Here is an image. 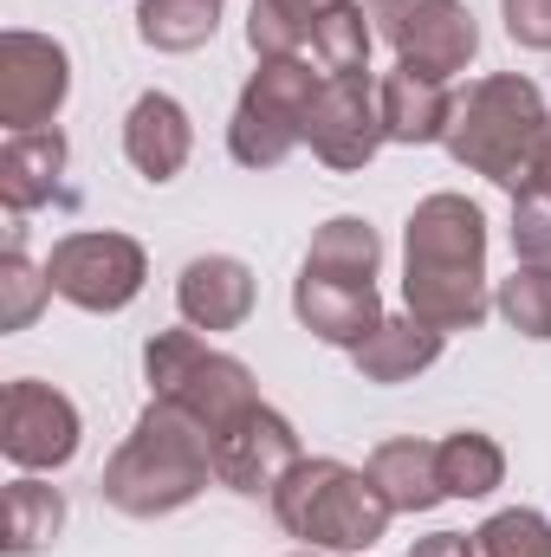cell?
Here are the masks:
<instances>
[{
    "instance_id": "1",
    "label": "cell",
    "mask_w": 551,
    "mask_h": 557,
    "mask_svg": "<svg viewBox=\"0 0 551 557\" xmlns=\"http://www.w3.org/2000/svg\"><path fill=\"white\" fill-rule=\"evenodd\" d=\"M403 298L434 331H474L487 318V214L467 195H428L409 214Z\"/></svg>"
},
{
    "instance_id": "2",
    "label": "cell",
    "mask_w": 551,
    "mask_h": 557,
    "mask_svg": "<svg viewBox=\"0 0 551 557\" xmlns=\"http://www.w3.org/2000/svg\"><path fill=\"white\" fill-rule=\"evenodd\" d=\"M208 473H215V434L188 409L149 396V409L105 467V499L131 519H162V512H182L208 486Z\"/></svg>"
},
{
    "instance_id": "3",
    "label": "cell",
    "mask_w": 551,
    "mask_h": 557,
    "mask_svg": "<svg viewBox=\"0 0 551 557\" xmlns=\"http://www.w3.org/2000/svg\"><path fill=\"white\" fill-rule=\"evenodd\" d=\"M546 137H551V111H546V98H539V85L519 78V72H493V78H480L454 104L441 143H448V156L461 169H474V175H487V182H500V188L519 195L526 169H532V156H539Z\"/></svg>"
},
{
    "instance_id": "4",
    "label": "cell",
    "mask_w": 551,
    "mask_h": 557,
    "mask_svg": "<svg viewBox=\"0 0 551 557\" xmlns=\"http://www.w3.org/2000/svg\"><path fill=\"white\" fill-rule=\"evenodd\" d=\"M273 512L305 552H370L396 519L370 467L357 473L344 460H298L273 493Z\"/></svg>"
},
{
    "instance_id": "5",
    "label": "cell",
    "mask_w": 551,
    "mask_h": 557,
    "mask_svg": "<svg viewBox=\"0 0 551 557\" xmlns=\"http://www.w3.org/2000/svg\"><path fill=\"white\" fill-rule=\"evenodd\" d=\"M143 370H149V396L156 403L188 409L215 441L247 416V409H260L247 363H234L228 350H215L201 331H156L143 344Z\"/></svg>"
},
{
    "instance_id": "6",
    "label": "cell",
    "mask_w": 551,
    "mask_h": 557,
    "mask_svg": "<svg viewBox=\"0 0 551 557\" xmlns=\"http://www.w3.org/2000/svg\"><path fill=\"white\" fill-rule=\"evenodd\" d=\"M325 91V72H311L305 52H285V59H260V72L247 78L241 104H234V124H228V149L234 162L247 169H279L311 124V104Z\"/></svg>"
},
{
    "instance_id": "7",
    "label": "cell",
    "mask_w": 551,
    "mask_h": 557,
    "mask_svg": "<svg viewBox=\"0 0 551 557\" xmlns=\"http://www.w3.org/2000/svg\"><path fill=\"white\" fill-rule=\"evenodd\" d=\"M377 33L396 46V65H415L428 78H454L480 52V26L461 0H364Z\"/></svg>"
},
{
    "instance_id": "8",
    "label": "cell",
    "mask_w": 551,
    "mask_h": 557,
    "mask_svg": "<svg viewBox=\"0 0 551 557\" xmlns=\"http://www.w3.org/2000/svg\"><path fill=\"white\" fill-rule=\"evenodd\" d=\"M143 273L149 260L131 234H65L46 260L52 292L78 311H124L143 292Z\"/></svg>"
},
{
    "instance_id": "9",
    "label": "cell",
    "mask_w": 551,
    "mask_h": 557,
    "mask_svg": "<svg viewBox=\"0 0 551 557\" xmlns=\"http://www.w3.org/2000/svg\"><path fill=\"white\" fill-rule=\"evenodd\" d=\"M65 91H72V59L59 39H46V33H7L0 39V124H7V137L52 131Z\"/></svg>"
},
{
    "instance_id": "10",
    "label": "cell",
    "mask_w": 551,
    "mask_h": 557,
    "mask_svg": "<svg viewBox=\"0 0 551 557\" xmlns=\"http://www.w3.org/2000/svg\"><path fill=\"white\" fill-rule=\"evenodd\" d=\"M0 447L20 473H52L78 454V409L52 383L20 376L0 396Z\"/></svg>"
},
{
    "instance_id": "11",
    "label": "cell",
    "mask_w": 551,
    "mask_h": 557,
    "mask_svg": "<svg viewBox=\"0 0 551 557\" xmlns=\"http://www.w3.org/2000/svg\"><path fill=\"white\" fill-rule=\"evenodd\" d=\"M305 143L325 169H364L390 143L377 85L370 78H325V91L311 104V124H305Z\"/></svg>"
},
{
    "instance_id": "12",
    "label": "cell",
    "mask_w": 551,
    "mask_h": 557,
    "mask_svg": "<svg viewBox=\"0 0 551 557\" xmlns=\"http://www.w3.org/2000/svg\"><path fill=\"white\" fill-rule=\"evenodd\" d=\"M298 460H305V454H298L292 421L279 416V409H267V403L247 409V416L215 441V480H228V486L247 493V499H260V493L273 499Z\"/></svg>"
},
{
    "instance_id": "13",
    "label": "cell",
    "mask_w": 551,
    "mask_h": 557,
    "mask_svg": "<svg viewBox=\"0 0 551 557\" xmlns=\"http://www.w3.org/2000/svg\"><path fill=\"white\" fill-rule=\"evenodd\" d=\"M292 311L311 337L325 344H344L357 350L377 324H383V305H377V278H325L298 267V285H292Z\"/></svg>"
},
{
    "instance_id": "14",
    "label": "cell",
    "mask_w": 551,
    "mask_h": 557,
    "mask_svg": "<svg viewBox=\"0 0 551 557\" xmlns=\"http://www.w3.org/2000/svg\"><path fill=\"white\" fill-rule=\"evenodd\" d=\"M175 305H182L188 331H241L254 311V273L234 253H201L175 278Z\"/></svg>"
},
{
    "instance_id": "15",
    "label": "cell",
    "mask_w": 551,
    "mask_h": 557,
    "mask_svg": "<svg viewBox=\"0 0 551 557\" xmlns=\"http://www.w3.org/2000/svg\"><path fill=\"white\" fill-rule=\"evenodd\" d=\"M195 149V131H188V111L169 98V91H143L124 117V156L143 182H175L182 162Z\"/></svg>"
},
{
    "instance_id": "16",
    "label": "cell",
    "mask_w": 551,
    "mask_h": 557,
    "mask_svg": "<svg viewBox=\"0 0 551 557\" xmlns=\"http://www.w3.org/2000/svg\"><path fill=\"white\" fill-rule=\"evenodd\" d=\"M377 104H383V131L390 143H441L448 137V117H454V98L441 78L415 72V65H396L377 78Z\"/></svg>"
},
{
    "instance_id": "17",
    "label": "cell",
    "mask_w": 551,
    "mask_h": 557,
    "mask_svg": "<svg viewBox=\"0 0 551 557\" xmlns=\"http://www.w3.org/2000/svg\"><path fill=\"white\" fill-rule=\"evenodd\" d=\"M441 337L448 331H434V324H421V318H383L357 350H351V363L370 376V383H409V376H421L434 357H441Z\"/></svg>"
},
{
    "instance_id": "18",
    "label": "cell",
    "mask_w": 551,
    "mask_h": 557,
    "mask_svg": "<svg viewBox=\"0 0 551 557\" xmlns=\"http://www.w3.org/2000/svg\"><path fill=\"white\" fill-rule=\"evenodd\" d=\"M59 169H65V137L59 131H20V137H7V149H0V201L13 214L52 201Z\"/></svg>"
},
{
    "instance_id": "19",
    "label": "cell",
    "mask_w": 551,
    "mask_h": 557,
    "mask_svg": "<svg viewBox=\"0 0 551 557\" xmlns=\"http://www.w3.org/2000/svg\"><path fill=\"white\" fill-rule=\"evenodd\" d=\"M370 480L383 486V499L396 506V512H428V506H441L448 493H441V454H434V441H383L377 454H370Z\"/></svg>"
},
{
    "instance_id": "20",
    "label": "cell",
    "mask_w": 551,
    "mask_h": 557,
    "mask_svg": "<svg viewBox=\"0 0 551 557\" xmlns=\"http://www.w3.org/2000/svg\"><path fill=\"white\" fill-rule=\"evenodd\" d=\"M370 39H377L370 13L357 0H344L311 26V65L325 78H370Z\"/></svg>"
},
{
    "instance_id": "21",
    "label": "cell",
    "mask_w": 551,
    "mask_h": 557,
    "mask_svg": "<svg viewBox=\"0 0 551 557\" xmlns=\"http://www.w3.org/2000/svg\"><path fill=\"white\" fill-rule=\"evenodd\" d=\"M434 454H441V493H448V499H487V493L506 480V454H500V441L480 434V428H461V434L434 441Z\"/></svg>"
},
{
    "instance_id": "22",
    "label": "cell",
    "mask_w": 551,
    "mask_h": 557,
    "mask_svg": "<svg viewBox=\"0 0 551 557\" xmlns=\"http://www.w3.org/2000/svg\"><path fill=\"white\" fill-rule=\"evenodd\" d=\"M377 260H383V240L370 221L357 214H338L311 234V253H305V273L325 278H377Z\"/></svg>"
},
{
    "instance_id": "23",
    "label": "cell",
    "mask_w": 551,
    "mask_h": 557,
    "mask_svg": "<svg viewBox=\"0 0 551 557\" xmlns=\"http://www.w3.org/2000/svg\"><path fill=\"white\" fill-rule=\"evenodd\" d=\"M59 525H65V493H59V486H46V480H33V473L7 486V552L13 557L46 552V545L59 539Z\"/></svg>"
},
{
    "instance_id": "24",
    "label": "cell",
    "mask_w": 551,
    "mask_h": 557,
    "mask_svg": "<svg viewBox=\"0 0 551 557\" xmlns=\"http://www.w3.org/2000/svg\"><path fill=\"white\" fill-rule=\"evenodd\" d=\"M221 26V0H143L137 7V39L156 52H195Z\"/></svg>"
},
{
    "instance_id": "25",
    "label": "cell",
    "mask_w": 551,
    "mask_h": 557,
    "mask_svg": "<svg viewBox=\"0 0 551 557\" xmlns=\"http://www.w3.org/2000/svg\"><path fill=\"white\" fill-rule=\"evenodd\" d=\"M344 7V0H254L247 13V46L260 59H285V52H305L311 46V26Z\"/></svg>"
},
{
    "instance_id": "26",
    "label": "cell",
    "mask_w": 551,
    "mask_h": 557,
    "mask_svg": "<svg viewBox=\"0 0 551 557\" xmlns=\"http://www.w3.org/2000/svg\"><path fill=\"white\" fill-rule=\"evenodd\" d=\"M474 557H551V519L532 506H506L474 532Z\"/></svg>"
},
{
    "instance_id": "27",
    "label": "cell",
    "mask_w": 551,
    "mask_h": 557,
    "mask_svg": "<svg viewBox=\"0 0 551 557\" xmlns=\"http://www.w3.org/2000/svg\"><path fill=\"white\" fill-rule=\"evenodd\" d=\"M500 311L513 331L551 344V267H519L513 278H500Z\"/></svg>"
},
{
    "instance_id": "28",
    "label": "cell",
    "mask_w": 551,
    "mask_h": 557,
    "mask_svg": "<svg viewBox=\"0 0 551 557\" xmlns=\"http://www.w3.org/2000/svg\"><path fill=\"white\" fill-rule=\"evenodd\" d=\"M52 298V278H46V267L33 273L26 267V253L20 247H7L0 253V331H26L33 318H39V305Z\"/></svg>"
},
{
    "instance_id": "29",
    "label": "cell",
    "mask_w": 551,
    "mask_h": 557,
    "mask_svg": "<svg viewBox=\"0 0 551 557\" xmlns=\"http://www.w3.org/2000/svg\"><path fill=\"white\" fill-rule=\"evenodd\" d=\"M513 253L519 267H551V201L513 195Z\"/></svg>"
},
{
    "instance_id": "30",
    "label": "cell",
    "mask_w": 551,
    "mask_h": 557,
    "mask_svg": "<svg viewBox=\"0 0 551 557\" xmlns=\"http://www.w3.org/2000/svg\"><path fill=\"white\" fill-rule=\"evenodd\" d=\"M506 33L532 52H551V0H506Z\"/></svg>"
},
{
    "instance_id": "31",
    "label": "cell",
    "mask_w": 551,
    "mask_h": 557,
    "mask_svg": "<svg viewBox=\"0 0 551 557\" xmlns=\"http://www.w3.org/2000/svg\"><path fill=\"white\" fill-rule=\"evenodd\" d=\"M409 557H474V539H461V532H434V539L409 545Z\"/></svg>"
},
{
    "instance_id": "32",
    "label": "cell",
    "mask_w": 551,
    "mask_h": 557,
    "mask_svg": "<svg viewBox=\"0 0 551 557\" xmlns=\"http://www.w3.org/2000/svg\"><path fill=\"white\" fill-rule=\"evenodd\" d=\"M519 195H539V201H551V137L539 143V156H532V169H526V188Z\"/></svg>"
},
{
    "instance_id": "33",
    "label": "cell",
    "mask_w": 551,
    "mask_h": 557,
    "mask_svg": "<svg viewBox=\"0 0 551 557\" xmlns=\"http://www.w3.org/2000/svg\"><path fill=\"white\" fill-rule=\"evenodd\" d=\"M298 557H325V552H298Z\"/></svg>"
}]
</instances>
